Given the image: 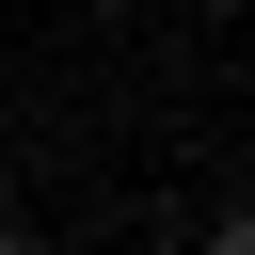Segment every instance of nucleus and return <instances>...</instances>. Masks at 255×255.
<instances>
[{
  "mask_svg": "<svg viewBox=\"0 0 255 255\" xmlns=\"http://www.w3.org/2000/svg\"><path fill=\"white\" fill-rule=\"evenodd\" d=\"M207 255H255V207H239V223H207Z\"/></svg>",
  "mask_w": 255,
  "mask_h": 255,
  "instance_id": "nucleus-1",
  "label": "nucleus"
},
{
  "mask_svg": "<svg viewBox=\"0 0 255 255\" xmlns=\"http://www.w3.org/2000/svg\"><path fill=\"white\" fill-rule=\"evenodd\" d=\"M0 255H32V223H0Z\"/></svg>",
  "mask_w": 255,
  "mask_h": 255,
  "instance_id": "nucleus-2",
  "label": "nucleus"
}]
</instances>
